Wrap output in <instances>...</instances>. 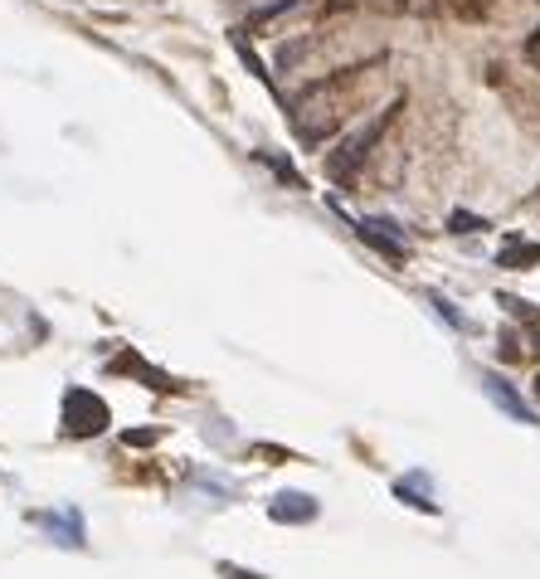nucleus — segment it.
<instances>
[{
	"mask_svg": "<svg viewBox=\"0 0 540 579\" xmlns=\"http://www.w3.org/2000/svg\"><path fill=\"white\" fill-rule=\"evenodd\" d=\"M292 5H302V0H273V5L258 10V20H273V15H283V10H292Z\"/></svg>",
	"mask_w": 540,
	"mask_h": 579,
	"instance_id": "nucleus-11",
	"label": "nucleus"
},
{
	"mask_svg": "<svg viewBox=\"0 0 540 579\" xmlns=\"http://www.w3.org/2000/svg\"><path fill=\"white\" fill-rule=\"evenodd\" d=\"M497 263H502V268H516V273H521V268H536V263H540V244H531V239H506L502 254H497Z\"/></svg>",
	"mask_w": 540,
	"mask_h": 579,
	"instance_id": "nucleus-7",
	"label": "nucleus"
},
{
	"mask_svg": "<svg viewBox=\"0 0 540 579\" xmlns=\"http://www.w3.org/2000/svg\"><path fill=\"white\" fill-rule=\"evenodd\" d=\"M429 307L433 312H438V317H443V322L453 326V331H458V326H463V317H458V312H453V302H448V297H443V292H429Z\"/></svg>",
	"mask_w": 540,
	"mask_h": 579,
	"instance_id": "nucleus-10",
	"label": "nucleus"
},
{
	"mask_svg": "<svg viewBox=\"0 0 540 579\" xmlns=\"http://www.w3.org/2000/svg\"><path fill=\"white\" fill-rule=\"evenodd\" d=\"M448 229H453V234H487L492 224L482 215H472V210H453V215H448Z\"/></svg>",
	"mask_w": 540,
	"mask_h": 579,
	"instance_id": "nucleus-8",
	"label": "nucleus"
},
{
	"mask_svg": "<svg viewBox=\"0 0 540 579\" xmlns=\"http://www.w3.org/2000/svg\"><path fill=\"white\" fill-rule=\"evenodd\" d=\"M108 424V409H103V399L88 395V390H73L69 399H64V429H69L73 438H88L98 434Z\"/></svg>",
	"mask_w": 540,
	"mask_h": 579,
	"instance_id": "nucleus-3",
	"label": "nucleus"
},
{
	"mask_svg": "<svg viewBox=\"0 0 540 579\" xmlns=\"http://www.w3.org/2000/svg\"><path fill=\"white\" fill-rule=\"evenodd\" d=\"M395 108H399V103H395ZM395 108H390V112H375L365 127H356L351 137H341L336 156H331V181H346V176H356L360 166H365V156H370V151H375V142L385 137V127H390Z\"/></svg>",
	"mask_w": 540,
	"mask_h": 579,
	"instance_id": "nucleus-1",
	"label": "nucleus"
},
{
	"mask_svg": "<svg viewBox=\"0 0 540 579\" xmlns=\"http://www.w3.org/2000/svg\"><path fill=\"white\" fill-rule=\"evenodd\" d=\"M356 234L365 239V249H375L385 263H395V268L409 263V234L399 229L395 219H360Z\"/></svg>",
	"mask_w": 540,
	"mask_h": 579,
	"instance_id": "nucleus-2",
	"label": "nucleus"
},
{
	"mask_svg": "<svg viewBox=\"0 0 540 579\" xmlns=\"http://www.w3.org/2000/svg\"><path fill=\"white\" fill-rule=\"evenodd\" d=\"M502 307L511 312V317H516V322H531V326L540 322V312L531 307V302H521V297H502Z\"/></svg>",
	"mask_w": 540,
	"mask_h": 579,
	"instance_id": "nucleus-9",
	"label": "nucleus"
},
{
	"mask_svg": "<svg viewBox=\"0 0 540 579\" xmlns=\"http://www.w3.org/2000/svg\"><path fill=\"white\" fill-rule=\"evenodd\" d=\"M536 399H540V375H536Z\"/></svg>",
	"mask_w": 540,
	"mask_h": 579,
	"instance_id": "nucleus-12",
	"label": "nucleus"
},
{
	"mask_svg": "<svg viewBox=\"0 0 540 579\" xmlns=\"http://www.w3.org/2000/svg\"><path fill=\"white\" fill-rule=\"evenodd\" d=\"M482 390H487V399H492V404H497L502 414H511L516 424H531V419H536V414H531V404L516 395V390L506 385L502 375H497V370H487V375H482Z\"/></svg>",
	"mask_w": 540,
	"mask_h": 579,
	"instance_id": "nucleus-4",
	"label": "nucleus"
},
{
	"mask_svg": "<svg viewBox=\"0 0 540 579\" xmlns=\"http://www.w3.org/2000/svg\"><path fill=\"white\" fill-rule=\"evenodd\" d=\"M35 521L49 531V536H59V545H83V521H78L73 511H59V516L44 511V516H35Z\"/></svg>",
	"mask_w": 540,
	"mask_h": 579,
	"instance_id": "nucleus-6",
	"label": "nucleus"
},
{
	"mask_svg": "<svg viewBox=\"0 0 540 579\" xmlns=\"http://www.w3.org/2000/svg\"><path fill=\"white\" fill-rule=\"evenodd\" d=\"M268 516L283 521V526H302V521H317V502L307 492H283V497L268 502Z\"/></svg>",
	"mask_w": 540,
	"mask_h": 579,
	"instance_id": "nucleus-5",
	"label": "nucleus"
}]
</instances>
